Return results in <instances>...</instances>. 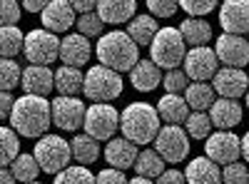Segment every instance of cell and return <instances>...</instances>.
I'll use <instances>...</instances> for the list:
<instances>
[{
    "instance_id": "48",
    "label": "cell",
    "mask_w": 249,
    "mask_h": 184,
    "mask_svg": "<svg viewBox=\"0 0 249 184\" xmlns=\"http://www.w3.org/2000/svg\"><path fill=\"white\" fill-rule=\"evenodd\" d=\"M10 182H15L10 167H0V184H10Z\"/></svg>"
},
{
    "instance_id": "16",
    "label": "cell",
    "mask_w": 249,
    "mask_h": 184,
    "mask_svg": "<svg viewBox=\"0 0 249 184\" xmlns=\"http://www.w3.org/2000/svg\"><path fill=\"white\" fill-rule=\"evenodd\" d=\"M212 87L217 97H242L249 87V77L242 67H219L212 77Z\"/></svg>"
},
{
    "instance_id": "26",
    "label": "cell",
    "mask_w": 249,
    "mask_h": 184,
    "mask_svg": "<svg viewBox=\"0 0 249 184\" xmlns=\"http://www.w3.org/2000/svg\"><path fill=\"white\" fill-rule=\"evenodd\" d=\"M160 25H157V17L155 15H135L130 23H127V35L135 40L140 48H150L152 37L157 35Z\"/></svg>"
},
{
    "instance_id": "6",
    "label": "cell",
    "mask_w": 249,
    "mask_h": 184,
    "mask_svg": "<svg viewBox=\"0 0 249 184\" xmlns=\"http://www.w3.org/2000/svg\"><path fill=\"white\" fill-rule=\"evenodd\" d=\"M35 159H37V165L40 169H43L45 174H57L60 169H65L70 165V159H72V150H70V142H65L60 134H43V137H37L35 142V150H33Z\"/></svg>"
},
{
    "instance_id": "37",
    "label": "cell",
    "mask_w": 249,
    "mask_h": 184,
    "mask_svg": "<svg viewBox=\"0 0 249 184\" xmlns=\"http://www.w3.org/2000/svg\"><path fill=\"white\" fill-rule=\"evenodd\" d=\"M23 67L15 63V57H0V90H15L20 85Z\"/></svg>"
},
{
    "instance_id": "50",
    "label": "cell",
    "mask_w": 249,
    "mask_h": 184,
    "mask_svg": "<svg viewBox=\"0 0 249 184\" xmlns=\"http://www.w3.org/2000/svg\"><path fill=\"white\" fill-rule=\"evenodd\" d=\"M130 182H135V184H150L152 179H147V177H142V174H135V177H132Z\"/></svg>"
},
{
    "instance_id": "40",
    "label": "cell",
    "mask_w": 249,
    "mask_h": 184,
    "mask_svg": "<svg viewBox=\"0 0 249 184\" xmlns=\"http://www.w3.org/2000/svg\"><path fill=\"white\" fill-rule=\"evenodd\" d=\"M222 182L227 184H244L249 182V169L244 167V162H230V165H224L222 169Z\"/></svg>"
},
{
    "instance_id": "1",
    "label": "cell",
    "mask_w": 249,
    "mask_h": 184,
    "mask_svg": "<svg viewBox=\"0 0 249 184\" xmlns=\"http://www.w3.org/2000/svg\"><path fill=\"white\" fill-rule=\"evenodd\" d=\"M50 125H53V112H50L48 97L25 92L23 97L15 100L13 112H10V127L20 137L37 139L50 130Z\"/></svg>"
},
{
    "instance_id": "38",
    "label": "cell",
    "mask_w": 249,
    "mask_h": 184,
    "mask_svg": "<svg viewBox=\"0 0 249 184\" xmlns=\"http://www.w3.org/2000/svg\"><path fill=\"white\" fill-rule=\"evenodd\" d=\"M162 85H164V92H175V95H184L187 85H190V77H187L184 70L179 67H172L162 75Z\"/></svg>"
},
{
    "instance_id": "36",
    "label": "cell",
    "mask_w": 249,
    "mask_h": 184,
    "mask_svg": "<svg viewBox=\"0 0 249 184\" xmlns=\"http://www.w3.org/2000/svg\"><path fill=\"white\" fill-rule=\"evenodd\" d=\"M75 28H77V33H82L85 37H100L102 33H105V20L97 15V10H90V13L77 15Z\"/></svg>"
},
{
    "instance_id": "5",
    "label": "cell",
    "mask_w": 249,
    "mask_h": 184,
    "mask_svg": "<svg viewBox=\"0 0 249 184\" xmlns=\"http://www.w3.org/2000/svg\"><path fill=\"white\" fill-rule=\"evenodd\" d=\"M184 45L187 43H184L179 28H160L157 35L152 37V43H150V57L164 70L179 67L184 55H187Z\"/></svg>"
},
{
    "instance_id": "47",
    "label": "cell",
    "mask_w": 249,
    "mask_h": 184,
    "mask_svg": "<svg viewBox=\"0 0 249 184\" xmlns=\"http://www.w3.org/2000/svg\"><path fill=\"white\" fill-rule=\"evenodd\" d=\"M50 3V0H20V5H23L28 13H43V8Z\"/></svg>"
},
{
    "instance_id": "27",
    "label": "cell",
    "mask_w": 249,
    "mask_h": 184,
    "mask_svg": "<svg viewBox=\"0 0 249 184\" xmlns=\"http://www.w3.org/2000/svg\"><path fill=\"white\" fill-rule=\"evenodd\" d=\"M70 150H72V159L80 162V165H92V162L100 159V139H95L92 134L82 132V134H75L72 142H70Z\"/></svg>"
},
{
    "instance_id": "28",
    "label": "cell",
    "mask_w": 249,
    "mask_h": 184,
    "mask_svg": "<svg viewBox=\"0 0 249 184\" xmlns=\"http://www.w3.org/2000/svg\"><path fill=\"white\" fill-rule=\"evenodd\" d=\"M184 100L192 110H210L212 102L217 100V92H214L212 83H207V80H195V83L187 85Z\"/></svg>"
},
{
    "instance_id": "29",
    "label": "cell",
    "mask_w": 249,
    "mask_h": 184,
    "mask_svg": "<svg viewBox=\"0 0 249 184\" xmlns=\"http://www.w3.org/2000/svg\"><path fill=\"white\" fill-rule=\"evenodd\" d=\"M82 83H85V75H82L80 67L62 65V67L55 70V90H57V95H80Z\"/></svg>"
},
{
    "instance_id": "25",
    "label": "cell",
    "mask_w": 249,
    "mask_h": 184,
    "mask_svg": "<svg viewBox=\"0 0 249 184\" xmlns=\"http://www.w3.org/2000/svg\"><path fill=\"white\" fill-rule=\"evenodd\" d=\"M179 28V33H182V37H184V43L187 45H207L212 40V25L207 23L204 17H195V15H190L187 20H182V25H177Z\"/></svg>"
},
{
    "instance_id": "19",
    "label": "cell",
    "mask_w": 249,
    "mask_h": 184,
    "mask_svg": "<svg viewBox=\"0 0 249 184\" xmlns=\"http://www.w3.org/2000/svg\"><path fill=\"white\" fill-rule=\"evenodd\" d=\"M137 152H140V145H135L132 139L127 137H110L107 139V147H105V162L110 167H117V169H132L135 159H137Z\"/></svg>"
},
{
    "instance_id": "4",
    "label": "cell",
    "mask_w": 249,
    "mask_h": 184,
    "mask_svg": "<svg viewBox=\"0 0 249 184\" xmlns=\"http://www.w3.org/2000/svg\"><path fill=\"white\" fill-rule=\"evenodd\" d=\"M82 95L90 102H112L122 95V77L117 70L107 65H95L85 72V83H82Z\"/></svg>"
},
{
    "instance_id": "8",
    "label": "cell",
    "mask_w": 249,
    "mask_h": 184,
    "mask_svg": "<svg viewBox=\"0 0 249 184\" xmlns=\"http://www.w3.org/2000/svg\"><path fill=\"white\" fill-rule=\"evenodd\" d=\"M155 150L160 152V157L170 165H179L184 162V157L190 154V134H187L184 127L179 125H167V127H160V132L152 139Z\"/></svg>"
},
{
    "instance_id": "45",
    "label": "cell",
    "mask_w": 249,
    "mask_h": 184,
    "mask_svg": "<svg viewBox=\"0 0 249 184\" xmlns=\"http://www.w3.org/2000/svg\"><path fill=\"white\" fill-rule=\"evenodd\" d=\"M184 179H187V177H184V172H179V169H164L155 182H160V184H167V182H170V184H179V182H184Z\"/></svg>"
},
{
    "instance_id": "35",
    "label": "cell",
    "mask_w": 249,
    "mask_h": 184,
    "mask_svg": "<svg viewBox=\"0 0 249 184\" xmlns=\"http://www.w3.org/2000/svg\"><path fill=\"white\" fill-rule=\"evenodd\" d=\"M57 184H85V182H95V174L88 169V165H68L65 169H60L55 174Z\"/></svg>"
},
{
    "instance_id": "32",
    "label": "cell",
    "mask_w": 249,
    "mask_h": 184,
    "mask_svg": "<svg viewBox=\"0 0 249 184\" xmlns=\"http://www.w3.org/2000/svg\"><path fill=\"white\" fill-rule=\"evenodd\" d=\"M184 130H187V134H190V139H207L214 130L210 112L207 110H192L184 119Z\"/></svg>"
},
{
    "instance_id": "51",
    "label": "cell",
    "mask_w": 249,
    "mask_h": 184,
    "mask_svg": "<svg viewBox=\"0 0 249 184\" xmlns=\"http://www.w3.org/2000/svg\"><path fill=\"white\" fill-rule=\"evenodd\" d=\"M244 100H247V107H249V87H247V92H244Z\"/></svg>"
},
{
    "instance_id": "41",
    "label": "cell",
    "mask_w": 249,
    "mask_h": 184,
    "mask_svg": "<svg viewBox=\"0 0 249 184\" xmlns=\"http://www.w3.org/2000/svg\"><path fill=\"white\" fill-rule=\"evenodd\" d=\"M23 5L20 0H0V25H18Z\"/></svg>"
},
{
    "instance_id": "34",
    "label": "cell",
    "mask_w": 249,
    "mask_h": 184,
    "mask_svg": "<svg viewBox=\"0 0 249 184\" xmlns=\"http://www.w3.org/2000/svg\"><path fill=\"white\" fill-rule=\"evenodd\" d=\"M20 154V134L13 127H0V167H8Z\"/></svg>"
},
{
    "instance_id": "2",
    "label": "cell",
    "mask_w": 249,
    "mask_h": 184,
    "mask_svg": "<svg viewBox=\"0 0 249 184\" xmlns=\"http://www.w3.org/2000/svg\"><path fill=\"white\" fill-rule=\"evenodd\" d=\"M95 55L102 65H107L117 72H130L140 60V45L127 35V30H112L97 37Z\"/></svg>"
},
{
    "instance_id": "43",
    "label": "cell",
    "mask_w": 249,
    "mask_h": 184,
    "mask_svg": "<svg viewBox=\"0 0 249 184\" xmlns=\"http://www.w3.org/2000/svg\"><path fill=\"white\" fill-rule=\"evenodd\" d=\"M97 182L102 184H107V182H115V184H122V182H127V174H124V169H117V167H105L97 177Z\"/></svg>"
},
{
    "instance_id": "3",
    "label": "cell",
    "mask_w": 249,
    "mask_h": 184,
    "mask_svg": "<svg viewBox=\"0 0 249 184\" xmlns=\"http://www.w3.org/2000/svg\"><path fill=\"white\" fill-rule=\"evenodd\" d=\"M160 122L162 119L157 115V107H152L150 102H132L124 107V112H120V132L135 145L144 147L160 132Z\"/></svg>"
},
{
    "instance_id": "42",
    "label": "cell",
    "mask_w": 249,
    "mask_h": 184,
    "mask_svg": "<svg viewBox=\"0 0 249 184\" xmlns=\"http://www.w3.org/2000/svg\"><path fill=\"white\" fill-rule=\"evenodd\" d=\"M147 10L155 17H172L179 10V0H147Z\"/></svg>"
},
{
    "instance_id": "20",
    "label": "cell",
    "mask_w": 249,
    "mask_h": 184,
    "mask_svg": "<svg viewBox=\"0 0 249 184\" xmlns=\"http://www.w3.org/2000/svg\"><path fill=\"white\" fill-rule=\"evenodd\" d=\"M207 112H210L212 125L217 130H232V127H237L242 122V115H244V110H242L237 97H217Z\"/></svg>"
},
{
    "instance_id": "7",
    "label": "cell",
    "mask_w": 249,
    "mask_h": 184,
    "mask_svg": "<svg viewBox=\"0 0 249 184\" xmlns=\"http://www.w3.org/2000/svg\"><path fill=\"white\" fill-rule=\"evenodd\" d=\"M23 52H25L28 63H35V65H53L55 60H60V37H57V33H53V30H48V28L30 30V33L25 35Z\"/></svg>"
},
{
    "instance_id": "13",
    "label": "cell",
    "mask_w": 249,
    "mask_h": 184,
    "mask_svg": "<svg viewBox=\"0 0 249 184\" xmlns=\"http://www.w3.org/2000/svg\"><path fill=\"white\" fill-rule=\"evenodd\" d=\"M217 60L227 67H244L249 63V40L244 35L222 33L214 43Z\"/></svg>"
},
{
    "instance_id": "24",
    "label": "cell",
    "mask_w": 249,
    "mask_h": 184,
    "mask_svg": "<svg viewBox=\"0 0 249 184\" xmlns=\"http://www.w3.org/2000/svg\"><path fill=\"white\" fill-rule=\"evenodd\" d=\"M184 177H187V182H195V184H217V182H222V165H217L212 157L202 154L187 165Z\"/></svg>"
},
{
    "instance_id": "39",
    "label": "cell",
    "mask_w": 249,
    "mask_h": 184,
    "mask_svg": "<svg viewBox=\"0 0 249 184\" xmlns=\"http://www.w3.org/2000/svg\"><path fill=\"white\" fill-rule=\"evenodd\" d=\"M222 0H179V8L184 13H190L195 17H204L207 13H212L214 8H219Z\"/></svg>"
},
{
    "instance_id": "17",
    "label": "cell",
    "mask_w": 249,
    "mask_h": 184,
    "mask_svg": "<svg viewBox=\"0 0 249 184\" xmlns=\"http://www.w3.org/2000/svg\"><path fill=\"white\" fill-rule=\"evenodd\" d=\"M92 45L90 37H85L82 33H70L60 40V60L62 65H72V67H82L90 63L92 57Z\"/></svg>"
},
{
    "instance_id": "21",
    "label": "cell",
    "mask_w": 249,
    "mask_h": 184,
    "mask_svg": "<svg viewBox=\"0 0 249 184\" xmlns=\"http://www.w3.org/2000/svg\"><path fill=\"white\" fill-rule=\"evenodd\" d=\"M130 83L137 92H152L162 85V67L155 60H137L135 67L130 70Z\"/></svg>"
},
{
    "instance_id": "23",
    "label": "cell",
    "mask_w": 249,
    "mask_h": 184,
    "mask_svg": "<svg viewBox=\"0 0 249 184\" xmlns=\"http://www.w3.org/2000/svg\"><path fill=\"white\" fill-rule=\"evenodd\" d=\"M190 112H192V107L187 105L184 95L164 92L157 102V115H160L162 122H167V125H184V119Z\"/></svg>"
},
{
    "instance_id": "14",
    "label": "cell",
    "mask_w": 249,
    "mask_h": 184,
    "mask_svg": "<svg viewBox=\"0 0 249 184\" xmlns=\"http://www.w3.org/2000/svg\"><path fill=\"white\" fill-rule=\"evenodd\" d=\"M40 20H43V28H48L57 35H65L70 28H75L77 13L70 5V0H50L43 8V13H40Z\"/></svg>"
},
{
    "instance_id": "49",
    "label": "cell",
    "mask_w": 249,
    "mask_h": 184,
    "mask_svg": "<svg viewBox=\"0 0 249 184\" xmlns=\"http://www.w3.org/2000/svg\"><path fill=\"white\" fill-rule=\"evenodd\" d=\"M242 154H244V162L249 165V132H244L242 137Z\"/></svg>"
},
{
    "instance_id": "44",
    "label": "cell",
    "mask_w": 249,
    "mask_h": 184,
    "mask_svg": "<svg viewBox=\"0 0 249 184\" xmlns=\"http://www.w3.org/2000/svg\"><path fill=\"white\" fill-rule=\"evenodd\" d=\"M13 105H15L13 90H0V119H10Z\"/></svg>"
},
{
    "instance_id": "18",
    "label": "cell",
    "mask_w": 249,
    "mask_h": 184,
    "mask_svg": "<svg viewBox=\"0 0 249 184\" xmlns=\"http://www.w3.org/2000/svg\"><path fill=\"white\" fill-rule=\"evenodd\" d=\"M20 87H23V92L48 97V95L55 90V72H53L48 65H35V63H30V65L23 70V75H20Z\"/></svg>"
},
{
    "instance_id": "12",
    "label": "cell",
    "mask_w": 249,
    "mask_h": 184,
    "mask_svg": "<svg viewBox=\"0 0 249 184\" xmlns=\"http://www.w3.org/2000/svg\"><path fill=\"white\" fill-rule=\"evenodd\" d=\"M204 142H207L204 145L207 157H212L217 165H230L242 154V137H237L232 130H217Z\"/></svg>"
},
{
    "instance_id": "15",
    "label": "cell",
    "mask_w": 249,
    "mask_h": 184,
    "mask_svg": "<svg viewBox=\"0 0 249 184\" xmlns=\"http://www.w3.org/2000/svg\"><path fill=\"white\" fill-rule=\"evenodd\" d=\"M219 25L224 33L249 35V0H224V3H219Z\"/></svg>"
},
{
    "instance_id": "10",
    "label": "cell",
    "mask_w": 249,
    "mask_h": 184,
    "mask_svg": "<svg viewBox=\"0 0 249 184\" xmlns=\"http://www.w3.org/2000/svg\"><path fill=\"white\" fill-rule=\"evenodd\" d=\"M85 102L77 95H57L50 102V112H53V125L62 132H77L85 122Z\"/></svg>"
},
{
    "instance_id": "33",
    "label": "cell",
    "mask_w": 249,
    "mask_h": 184,
    "mask_svg": "<svg viewBox=\"0 0 249 184\" xmlns=\"http://www.w3.org/2000/svg\"><path fill=\"white\" fill-rule=\"evenodd\" d=\"M25 35L18 25H0V57H15L23 52Z\"/></svg>"
},
{
    "instance_id": "9",
    "label": "cell",
    "mask_w": 249,
    "mask_h": 184,
    "mask_svg": "<svg viewBox=\"0 0 249 184\" xmlns=\"http://www.w3.org/2000/svg\"><path fill=\"white\" fill-rule=\"evenodd\" d=\"M88 134H92L95 139L105 142L110 137H115V132L120 130V112L110 105V102H92L85 110V122H82Z\"/></svg>"
},
{
    "instance_id": "11",
    "label": "cell",
    "mask_w": 249,
    "mask_h": 184,
    "mask_svg": "<svg viewBox=\"0 0 249 184\" xmlns=\"http://www.w3.org/2000/svg\"><path fill=\"white\" fill-rule=\"evenodd\" d=\"M182 65H184V72L190 80H207V83H210L214 77V72L219 70V60H217L214 48L195 45V48L187 50Z\"/></svg>"
},
{
    "instance_id": "22",
    "label": "cell",
    "mask_w": 249,
    "mask_h": 184,
    "mask_svg": "<svg viewBox=\"0 0 249 184\" xmlns=\"http://www.w3.org/2000/svg\"><path fill=\"white\" fill-rule=\"evenodd\" d=\"M97 15L110 25L130 23L137 15V0H97Z\"/></svg>"
},
{
    "instance_id": "46",
    "label": "cell",
    "mask_w": 249,
    "mask_h": 184,
    "mask_svg": "<svg viewBox=\"0 0 249 184\" xmlns=\"http://www.w3.org/2000/svg\"><path fill=\"white\" fill-rule=\"evenodd\" d=\"M70 5L75 8L77 15H82V13L95 10V8H97V0H70Z\"/></svg>"
},
{
    "instance_id": "30",
    "label": "cell",
    "mask_w": 249,
    "mask_h": 184,
    "mask_svg": "<svg viewBox=\"0 0 249 184\" xmlns=\"http://www.w3.org/2000/svg\"><path fill=\"white\" fill-rule=\"evenodd\" d=\"M167 165V162H164L162 157H160V152L152 147V150H142V152H137V159H135V165H132V169L137 172V174H142V177H147V179H157Z\"/></svg>"
},
{
    "instance_id": "31",
    "label": "cell",
    "mask_w": 249,
    "mask_h": 184,
    "mask_svg": "<svg viewBox=\"0 0 249 184\" xmlns=\"http://www.w3.org/2000/svg\"><path fill=\"white\" fill-rule=\"evenodd\" d=\"M8 167H10L15 182H35L40 177V172H43L40 165H37V159H35V154H28V152H20Z\"/></svg>"
}]
</instances>
